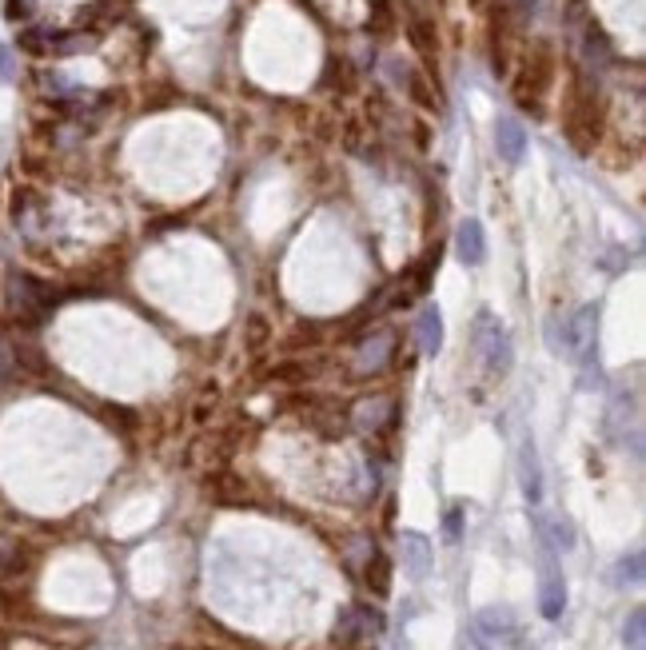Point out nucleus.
<instances>
[{
    "label": "nucleus",
    "mask_w": 646,
    "mask_h": 650,
    "mask_svg": "<svg viewBox=\"0 0 646 650\" xmlns=\"http://www.w3.org/2000/svg\"><path fill=\"white\" fill-rule=\"evenodd\" d=\"M643 583V551H631L615 563V587H639Z\"/></svg>",
    "instance_id": "nucleus-11"
},
{
    "label": "nucleus",
    "mask_w": 646,
    "mask_h": 650,
    "mask_svg": "<svg viewBox=\"0 0 646 650\" xmlns=\"http://www.w3.org/2000/svg\"><path fill=\"white\" fill-rule=\"evenodd\" d=\"M455 256L463 268H479L487 260V232L475 216H467L459 228H455Z\"/></svg>",
    "instance_id": "nucleus-5"
},
{
    "label": "nucleus",
    "mask_w": 646,
    "mask_h": 650,
    "mask_svg": "<svg viewBox=\"0 0 646 650\" xmlns=\"http://www.w3.org/2000/svg\"><path fill=\"white\" fill-rule=\"evenodd\" d=\"M519 483H523L527 503L539 507V503H543V467H539L535 439H523V443H519Z\"/></svg>",
    "instance_id": "nucleus-6"
},
{
    "label": "nucleus",
    "mask_w": 646,
    "mask_h": 650,
    "mask_svg": "<svg viewBox=\"0 0 646 650\" xmlns=\"http://www.w3.org/2000/svg\"><path fill=\"white\" fill-rule=\"evenodd\" d=\"M495 148H499V156H503L507 164H519L523 152H527V132H523V124L511 120V116H499V124H495Z\"/></svg>",
    "instance_id": "nucleus-9"
},
{
    "label": "nucleus",
    "mask_w": 646,
    "mask_h": 650,
    "mask_svg": "<svg viewBox=\"0 0 646 650\" xmlns=\"http://www.w3.org/2000/svg\"><path fill=\"white\" fill-rule=\"evenodd\" d=\"M387 351H391V339H387V335L363 343V351H359V371H379V367L387 363Z\"/></svg>",
    "instance_id": "nucleus-13"
},
{
    "label": "nucleus",
    "mask_w": 646,
    "mask_h": 650,
    "mask_svg": "<svg viewBox=\"0 0 646 650\" xmlns=\"http://www.w3.org/2000/svg\"><path fill=\"white\" fill-rule=\"evenodd\" d=\"M8 367H12V363H8V351H4V343H0V375H8Z\"/></svg>",
    "instance_id": "nucleus-17"
},
{
    "label": "nucleus",
    "mask_w": 646,
    "mask_h": 650,
    "mask_svg": "<svg viewBox=\"0 0 646 650\" xmlns=\"http://www.w3.org/2000/svg\"><path fill=\"white\" fill-rule=\"evenodd\" d=\"M471 635L479 647H507L519 639V619L511 607H483L471 619Z\"/></svg>",
    "instance_id": "nucleus-4"
},
{
    "label": "nucleus",
    "mask_w": 646,
    "mask_h": 650,
    "mask_svg": "<svg viewBox=\"0 0 646 650\" xmlns=\"http://www.w3.org/2000/svg\"><path fill=\"white\" fill-rule=\"evenodd\" d=\"M387 411H391V403H383V399H375V403H359V411H355L359 431H379L383 419H387Z\"/></svg>",
    "instance_id": "nucleus-14"
},
{
    "label": "nucleus",
    "mask_w": 646,
    "mask_h": 650,
    "mask_svg": "<svg viewBox=\"0 0 646 650\" xmlns=\"http://www.w3.org/2000/svg\"><path fill=\"white\" fill-rule=\"evenodd\" d=\"M415 339H419V351L423 355H439L443 351V316L439 308H423L419 320H415Z\"/></svg>",
    "instance_id": "nucleus-10"
},
{
    "label": "nucleus",
    "mask_w": 646,
    "mask_h": 650,
    "mask_svg": "<svg viewBox=\"0 0 646 650\" xmlns=\"http://www.w3.org/2000/svg\"><path fill=\"white\" fill-rule=\"evenodd\" d=\"M16 80V52L0 40V84H12Z\"/></svg>",
    "instance_id": "nucleus-15"
},
{
    "label": "nucleus",
    "mask_w": 646,
    "mask_h": 650,
    "mask_svg": "<svg viewBox=\"0 0 646 650\" xmlns=\"http://www.w3.org/2000/svg\"><path fill=\"white\" fill-rule=\"evenodd\" d=\"M623 647L627 650H646V611L635 607L623 623Z\"/></svg>",
    "instance_id": "nucleus-12"
},
{
    "label": "nucleus",
    "mask_w": 646,
    "mask_h": 650,
    "mask_svg": "<svg viewBox=\"0 0 646 650\" xmlns=\"http://www.w3.org/2000/svg\"><path fill=\"white\" fill-rule=\"evenodd\" d=\"M475 351H479V359H483V367H487L491 375H507L511 363H515L511 335H507V327L499 324L491 312L475 316Z\"/></svg>",
    "instance_id": "nucleus-2"
},
{
    "label": "nucleus",
    "mask_w": 646,
    "mask_h": 650,
    "mask_svg": "<svg viewBox=\"0 0 646 650\" xmlns=\"http://www.w3.org/2000/svg\"><path fill=\"white\" fill-rule=\"evenodd\" d=\"M539 611L551 623L563 619V611H567V579L555 563V551L543 543H539Z\"/></svg>",
    "instance_id": "nucleus-3"
},
{
    "label": "nucleus",
    "mask_w": 646,
    "mask_h": 650,
    "mask_svg": "<svg viewBox=\"0 0 646 650\" xmlns=\"http://www.w3.org/2000/svg\"><path fill=\"white\" fill-rule=\"evenodd\" d=\"M595 347H599V304H587L571 320H563V335L555 339V355H567L583 371H591L595 367Z\"/></svg>",
    "instance_id": "nucleus-1"
},
{
    "label": "nucleus",
    "mask_w": 646,
    "mask_h": 650,
    "mask_svg": "<svg viewBox=\"0 0 646 650\" xmlns=\"http://www.w3.org/2000/svg\"><path fill=\"white\" fill-rule=\"evenodd\" d=\"M447 539H451V543H459V511H451V515H447Z\"/></svg>",
    "instance_id": "nucleus-16"
},
{
    "label": "nucleus",
    "mask_w": 646,
    "mask_h": 650,
    "mask_svg": "<svg viewBox=\"0 0 646 650\" xmlns=\"http://www.w3.org/2000/svg\"><path fill=\"white\" fill-rule=\"evenodd\" d=\"M399 555H403V571L411 579H427L431 575V543H427V535L403 531L399 535Z\"/></svg>",
    "instance_id": "nucleus-7"
},
{
    "label": "nucleus",
    "mask_w": 646,
    "mask_h": 650,
    "mask_svg": "<svg viewBox=\"0 0 646 650\" xmlns=\"http://www.w3.org/2000/svg\"><path fill=\"white\" fill-rule=\"evenodd\" d=\"M535 535H539V543L551 547V551H571V547H575V523L563 519V515H543V511H535Z\"/></svg>",
    "instance_id": "nucleus-8"
}]
</instances>
